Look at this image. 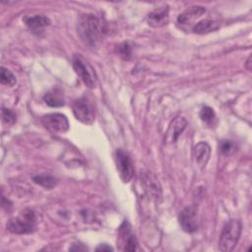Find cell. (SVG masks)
I'll use <instances>...</instances> for the list:
<instances>
[{"mask_svg":"<svg viewBox=\"0 0 252 252\" xmlns=\"http://www.w3.org/2000/svg\"><path fill=\"white\" fill-rule=\"evenodd\" d=\"M78 34L89 46H95L106 33V25L102 19L93 14L82 15L79 19Z\"/></svg>","mask_w":252,"mask_h":252,"instance_id":"obj_1","label":"cell"},{"mask_svg":"<svg viewBox=\"0 0 252 252\" xmlns=\"http://www.w3.org/2000/svg\"><path fill=\"white\" fill-rule=\"evenodd\" d=\"M242 230L240 220H231L227 221L220 233L219 241V249L223 252H230L233 250L238 242Z\"/></svg>","mask_w":252,"mask_h":252,"instance_id":"obj_2","label":"cell"},{"mask_svg":"<svg viewBox=\"0 0 252 252\" xmlns=\"http://www.w3.org/2000/svg\"><path fill=\"white\" fill-rule=\"evenodd\" d=\"M36 218L33 211L27 209L17 218H12L7 222V228L17 234L31 233L35 230Z\"/></svg>","mask_w":252,"mask_h":252,"instance_id":"obj_3","label":"cell"},{"mask_svg":"<svg viewBox=\"0 0 252 252\" xmlns=\"http://www.w3.org/2000/svg\"><path fill=\"white\" fill-rule=\"evenodd\" d=\"M72 65L77 75L88 88L94 89L96 87L97 77L94 69L81 54H76L73 56Z\"/></svg>","mask_w":252,"mask_h":252,"instance_id":"obj_4","label":"cell"},{"mask_svg":"<svg viewBox=\"0 0 252 252\" xmlns=\"http://www.w3.org/2000/svg\"><path fill=\"white\" fill-rule=\"evenodd\" d=\"M114 159L120 179L124 183L129 182L134 175V165L130 156L122 149H118L115 152Z\"/></svg>","mask_w":252,"mask_h":252,"instance_id":"obj_5","label":"cell"},{"mask_svg":"<svg viewBox=\"0 0 252 252\" xmlns=\"http://www.w3.org/2000/svg\"><path fill=\"white\" fill-rule=\"evenodd\" d=\"M73 113L80 122L91 125L94 121V109L93 104L86 97H80L73 103Z\"/></svg>","mask_w":252,"mask_h":252,"instance_id":"obj_6","label":"cell"},{"mask_svg":"<svg viewBox=\"0 0 252 252\" xmlns=\"http://www.w3.org/2000/svg\"><path fill=\"white\" fill-rule=\"evenodd\" d=\"M43 126L54 134H63L69 129L67 117L61 113L46 114L41 119Z\"/></svg>","mask_w":252,"mask_h":252,"instance_id":"obj_7","label":"cell"},{"mask_svg":"<svg viewBox=\"0 0 252 252\" xmlns=\"http://www.w3.org/2000/svg\"><path fill=\"white\" fill-rule=\"evenodd\" d=\"M178 220L182 229L186 232H194L198 228V207L190 205L184 208L179 216Z\"/></svg>","mask_w":252,"mask_h":252,"instance_id":"obj_8","label":"cell"},{"mask_svg":"<svg viewBox=\"0 0 252 252\" xmlns=\"http://www.w3.org/2000/svg\"><path fill=\"white\" fill-rule=\"evenodd\" d=\"M118 237L119 240L123 243L124 247L123 250L125 251H135L137 249L138 241L136 236L132 233L131 229V224L129 223L128 220H124L122 224L119 227V232H118Z\"/></svg>","mask_w":252,"mask_h":252,"instance_id":"obj_9","label":"cell"},{"mask_svg":"<svg viewBox=\"0 0 252 252\" xmlns=\"http://www.w3.org/2000/svg\"><path fill=\"white\" fill-rule=\"evenodd\" d=\"M169 8L167 5L158 7L148 15V23L153 28H160L167 24Z\"/></svg>","mask_w":252,"mask_h":252,"instance_id":"obj_10","label":"cell"},{"mask_svg":"<svg viewBox=\"0 0 252 252\" xmlns=\"http://www.w3.org/2000/svg\"><path fill=\"white\" fill-rule=\"evenodd\" d=\"M205 13V8L202 6H192L181 13L177 18V24L184 28L186 26H191L194 21L200 18Z\"/></svg>","mask_w":252,"mask_h":252,"instance_id":"obj_11","label":"cell"},{"mask_svg":"<svg viewBox=\"0 0 252 252\" xmlns=\"http://www.w3.org/2000/svg\"><path fill=\"white\" fill-rule=\"evenodd\" d=\"M26 26L35 34H39L44 31V28L50 25V20L43 15L26 16L24 19Z\"/></svg>","mask_w":252,"mask_h":252,"instance_id":"obj_12","label":"cell"},{"mask_svg":"<svg viewBox=\"0 0 252 252\" xmlns=\"http://www.w3.org/2000/svg\"><path fill=\"white\" fill-rule=\"evenodd\" d=\"M211 156V147L206 142L198 143L193 150L194 159L200 169L205 168Z\"/></svg>","mask_w":252,"mask_h":252,"instance_id":"obj_13","label":"cell"},{"mask_svg":"<svg viewBox=\"0 0 252 252\" xmlns=\"http://www.w3.org/2000/svg\"><path fill=\"white\" fill-rule=\"evenodd\" d=\"M143 185L145 187V191L150 197L158 199L161 195V188L158 178L151 172L145 173L142 178Z\"/></svg>","mask_w":252,"mask_h":252,"instance_id":"obj_14","label":"cell"},{"mask_svg":"<svg viewBox=\"0 0 252 252\" xmlns=\"http://www.w3.org/2000/svg\"><path fill=\"white\" fill-rule=\"evenodd\" d=\"M187 126V121L184 117L178 116L172 120V122L169 125L168 131L166 133V139L169 142H176L180 134L184 131V129Z\"/></svg>","mask_w":252,"mask_h":252,"instance_id":"obj_15","label":"cell"},{"mask_svg":"<svg viewBox=\"0 0 252 252\" xmlns=\"http://www.w3.org/2000/svg\"><path fill=\"white\" fill-rule=\"evenodd\" d=\"M43 100L51 107L63 106L65 104L64 93L60 89H52L44 94Z\"/></svg>","mask_w":252,"mask_h":252,"instance_id":"obj_16","label":"cell"},{"mask_svg":"<svg viewBox=\"0 0 252 252\" xmlns=\"http://www.w3.org/2000/svg\"><path fill=\"white\" fill-rule=\"evenodd\" d=\"M220 22H218L216 20L204 19V20L198 22L197 24H195L192 27V31L195 33L205 34V33H209L214 31H217L220 28Z\"/></svg>","mask_w":252,"mask_h":252,"instance_id":"obj_17","label":"cell"},{"mask_svg":"<svg viewBox=\"0 0 252 252\" xmlns=\"http://www.w3.org/2000/svg\"><path fill=\"white\" fill-rule=\"evenodd\" d=\"M200 117L204 123H206L209 126H212L216 123L217 115L214 111V109L210 106H204L200 111Z\"/></svg>","mask_w":252,"mask_h":252,"instance_id":"obj_18","label":"cell"},{"mask_svg":"<svg viewBox=\"0 0 252 252\" xmlns=\"http://www.w3.org/2000/svg\"><path fill=\"white\" fill-rule=\"evenodd\" d=\"M32 180L34 183L47 189H51L56 185V179L50 175H34Z\"/></svg>","mask_w":252,"mask_h":252,"instance_id":"obj_19","label":"cell"},{"mask_svg":"<svg viewBox=\"0 0 252 252\" xmlns=\"http://www.w3.org/2000/svg\"><path fill=\"white\" fill-rule=\"evenodd\" d=\"M0 81H1L2 85L9 86V87L14 86L16 84V82H17L16 77L14 76V74L11 71H9L8 69H6L5 67H1Z\"/></svg>","mask_w":252,"mask_h":252,"instance_id":"obj_20","label":"cell"},{"mask_svg":"<svg viewBox=\"0 0 252 252\" xmlns=\"http://www.w3.org/2000/svg\"><path fill=\"white\" fill-rule=\"evenodd\" d=\"M2 120L8 125H12L16 121V113L9 108H2Z\"/></svg>","mask_w":252,"mask_h":252,"instance_id":"obj_21","label":"cell"},{"mask_svg":"<svg viewBox=\"0 0 252 252\" xmlns=\"http://www.w3.org/2000/svg\"><path fill=\"white\" fill-rule=\"evenodd\" d=\"M234 144L231 142V141H222L220 144V153L222 155H230L231 153L234 152Z\"/></svg>","mask_w":252,"mask_h":252,"instance_id":"obj_22","label":"cell"},{"mask_svg":"<svg viewBox=\"0 0 252 252\" xmlns=\"http://www.w3.org/2000/svg\"><path fill=\"white\" fill-rule=\"evenodd\" d=\"M118 52L120 56L124 58H129L131 55V46L128 42H123L118 46Z\"/></svg>","mask_w":252,"mask_h":252,"instance_id":"obj_23","label":"cell"},{"mask_svg":"<svg viewBox=\"0 0 252 252\" xmlns=\"http://www.w3.org/2000/svg\"><path fill=\"white\" fill-rule=\"evenodd\" d=\"M69 250L70 251H86V250H88V248L82 243H76V244H73L69 248Z\"/></svg>","mask_w":252,"mask_h":252,"instance_id":"obj_24","label":"cell"},{"mask_svg":"<svg viewBox=\"0 0 252 252\" xmlns=\"http://www.w3.org/2000/svg\"><path fill=\"white\" fill-rule=\"evenodd\" d=\"M96 251H113V248L111 246H109L108 244L106 243H103V244H99L96 248H95Z\"/></svg>","mask_w":252,"mask_h":252,"instance_id":"obj_25","label":"cell"},{"mask_svg":"<svg viewBox=\"0 0 252 252\" xmlns=\"http://www.w3.org/2000/svg\"><path fill=\"white\" fill-rule=\"evenodd\" d=\"M250 61H251V57L248 58L247 63H246V68H247L248 70H251V63H250Z\"/></svg>","mask_w":252,"mask_h":252,"instance_id":"obj_26","label":"cell"}]
</instances>
